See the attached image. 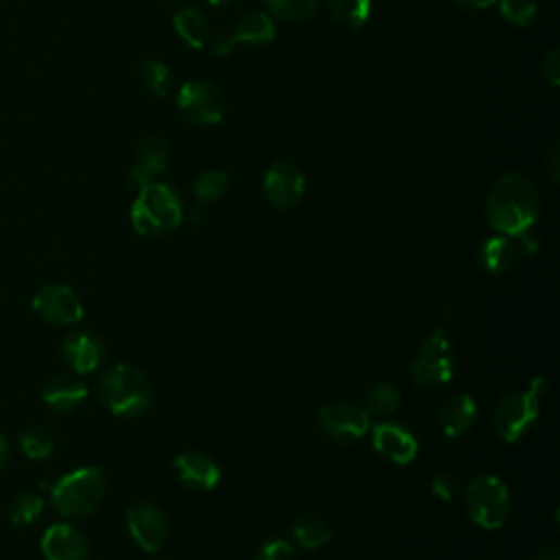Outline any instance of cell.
<instances>
[{
    "mask_svg": "<svg viewBox=\"0 0 560 560\" xmlns=\"http://www.w3.org/2000/svg\"><path fill=\"white\" fill-rule=\"evenodd\" d=\"M540 211L538 189L521 174H506L493 187L486 215L497 234L519 237L530 232Z\"/></svg>",
    "mask_w": 560,
    "mask_h": 560,
    "instance_id": "obj_1",
    "label": "cell"
},
{
    "mask_svg": "<svg viewBox=\"0 0 560 560\" xmlns=\"http://www.w3.org/2000/svg\"><path fill=\"white\" fill-rule=\"evenodd\" d=\"M97 396L114 416L136 418L154 405V387L143 370L127 364H116L97 381Z\"/></svg>",
    "mask_w": 560,
    "mask_h": 560,
    "instance_id": "obj_2",
    "label": "cell"
},
{
    "mask_svg": "<svg viewBox=\"0 0 560 560\" xmlns=\"http://www.w3.org/2000/svg\"><path fill=\"white\" fill-rule=\"evenodd\" d=\"M182 200L167 184L152 182L138 191L131 204V226L143 237H165L182 224Z\"/></svg>",
    "mask_w": 560,
    "mask_h": 560,
    "instance_id": "obj_3",
    "label": "cell"
},
{
    "mask_svg": "<svg viewBox=\"0 0 560 560\" xmlns=\"http://www.w3.org/2000/svg\"><path fill=\"white\" fill-rule=\"evenodd\" d=\"M105 497V475L94 467L66 473L51 488V499L62 517L79 519L92 514Z\"/></svg>",
    "mask_w": 560,
    "mask_h": 560,
    "instance_id": "obj_4",
    "label": "cell"
},
{
    "mask_svg": "<svg viewBox=\"0 0 560 560\" xmlns=\"http://www.w3.org/2000/svg\"><path fill=\"white\" fill-rule=\"evenodd\" d=\"M545 392L547 381L538 377L525 392H510L497 403L493 413V428L501 441L517 443L532 430Z\"/></svg>",
    "mask_w": 560,
    "mask_h": 560,
    "instance_id": "obj_5",
    "label": "cell"
},
{
    "mask_svg": "<svg viewBox=\"0 0 560 560\" xmlns=\"http://www.w3.org/2000/svg\"><path fill=\"white\" fill-rule=\"evenodd\" d=\"M467 512L484 530H499L510 519V491L495 475H478L464 488Z\"/></svg>",
    "mask_w": 560,
    "mask_h": 560,
    "instance_id": "obj_6",
    "label": "cell"
},
{
    "mask_svg": "<svg viewBox=\"0 0 560 560\" xmlns=\"http://www.w3.org/2000/svg\"><path fill=\"white\" fill-rule=\"evenodd\" d=\"M456 374V357L449 342V335L443 329H436L420 346L413 366L411 381L420 390H436L447 385Z\"/></svg>",
    "mask_w": 560,
    "mask_h": 560,
    "instance_id": "obj_7",
    "label": "cell"
},
{
    "mask_svg": "<svg viewBox=\"0 0 560 560\" xmlns=\"http://www.w3.org/2000/svg\"><path fill=\"white\" fill-rule=\"evenodd\" d=\"M176 105L180 116L198 127L217 125L224 120L228 112V101L224 90L217 84L206 79L182 84L176 97Z\"/></svg>",
    "mask_w": 560,
    "mask_h": 560,
    "instance_id": "obj_8",
    "label": "cell"
},
{
    "mask_svg": "<svg viewBox=\"0 0 560 560\" xmlns=\"http://www.w3.org/2000/svg\"><path fill=\"white\" fill-rule=\"evenodd\" d=\"M318 428L333 443L353 445L370 432L372 423L370 413L364 407L346 400H333L320 407Z\"/></svg>",
    "mask_w": 560,
    "mask_h": 560,
    "instance_id": "obj_9",
    "label": "cell"
},
{
    "mask_svg": "<svg viewBox=\"0 0 560 560\" xmlns=\"http://www.w3.org/2000/svg\"><path fill=\"white\" fill-rule=\"evenodd\" d=\"M34 311L49 324L71 327L84 320V303L79 294L62 283H51L34 296Z\"/></svg>",
    "mask_w": 560,
    "mask_h": 560,
    "instance_id": "obj_10",
    "label": "cell"
},
{
    "mask_svg": "<svg viewBox=\"0 0 560 560\" xmlns=\"http://www.w3.org/2000/svg\"><path fill=\"white\" fill-rule=\"evenodd\" d=\"M305 191H307L305 174L288 161L273 163L263 178V193L267 202L280 211H290L298 206L305 198Z\"/></svg>",
    "mask_w": 560,
    "mask_h": 560,
    "instance_id": "obj_11",
    "label": "cell"
},
{
    "mask_svg": "<svg viewBox=\"0 0 560 560\" xmlns=\"http://www.w3.org/2000/svg\"><path fill=\"white\" fill-rule=\"evenodd\" d=\"M127 527L140 549L156 553L165 547L169 536V521L154 504H133L127 508Z\"/></svg>",
    "mask_w": 560,
    "mask_h": 560,
    "instance_id": "obj_12",
    "label": "cell"
},
{
    "mask_svg": "<svg viewBox=\"0 0 560 560\" xmlns=\"http://www.w3.org/2000/svg\"><path fill=\"white\" fill-rule=\"evenodd\" d=\"M167 167H169L167 143L158 136H150L145 140H140L136 148V161H133V167L129 169L127 182L138 193L140 189L150 187L156 176L165 174Z\"/></svg>",
    "mask_w": 560,
    "mask_h": 560,
    "instance_id": "obj_13",
    "label": "cell"
},
{
    "mask_svg": "<svg viewBox=\"0 0 560 560\" xmlns=\"http://www.w3.org/2000/svg\"><path fill=\"white\" fill-rule=\"evenodd\" d=\"M372 432V447L379 456L394 464H409L418 456V441L416 436L400 423H379L370 428Z\"/></svg>",
    "mask_w": 560,
    "mask_h": 560,
    "instance_id": "obj_14",
    "label": "cell"
},
{
    "mask_svg": "<svg viewBox=\"0 0 560 560\" xmlns=\"http://www.w3.org/2000/svg\"><path fill=\"white\" fill-rule=\"evenodd\" d=\"M62 357L77 374L94 372L105 359V344L92 331H73L62 342Z\"/></svg>",
    "mask_w": 560,
    "mask_h": 560,
    "instance_id": "obj_15",
    "label": "cell"
},
{
    "mask_svg": "<svg viewBox=\"0 0 560 560\" xmlns=\"http://www.w3.org/2000/svg\"><path fill=\"white\" fill-rule=\"evenodd\" d=\"M42 553L47 560H88L90 540L79 527L55 523L42 536Z\"/></svg>",
    "mask_w": 560,
    "mask_h": 560,
    "instance_id": "obj_16",
    "label": "cell"
},
{
    "mask_svg": "<svg viewBox=\"0 0 560 560\" xmlns=\"http://www.w3.org/2000/svg\"><path fill=\"white\" fill-rule=\"evenodd\" d=\"M174 469H176L182 486L198 491V493H208V491L217 488V484L221 482L219 464L202 451H184V454L176 456Z\"/></svg>",
    "mask_w": 560,
    "mask_h": 560,
    "instance_id": "obj_17",
    "label": "cell"
},
{
    "mask_svg": "<svg viewBox=\"0 0 560 560\" xmlns=\"http://www.w3.org/2000/svg\"><path fill=\"white\" fill-rule=\"evenodd\" d=\"M478 418V403L469 394H454L438 411V423L447 438L464 436Z\"/></svg>",
    "mask_w": 560,
    "mask_h": 560,
    "instance_id": "obj_18",
    "label": "cell"
},
{
    "mask_svg": "<svg viewBox=\"0 0 560 560\" xmlns=\"http://www.w3.org/2000/svg\"><path fill=\"white\" fill-rule=\"evenodd\" d=\"M86 398H88V385L77 377L58 374L49 379L42 387V400L60 413L75 411Z\"/></svg>",
    "mask_w": 560,
    "mask_h": 560,
    "instance_id": "obj_19",
    "label": "cell"
},
{
    "mask_svg": "<svg viewBox=\"0 0 560 560\" xmlns=\"http://www.w3.org/2000/svg\"><path fill=\"white\" fill-rule=\"evenodd\" d=\"M273 36H276V27H273L271 18L263 12H250V14L241 16L237 21L232 34H228L232 47L245 44L250 49H263V47L271 44Z\"/></svg>",
    "mask_w": 560,
    "mask_h": 560,
    "instance_id": "obj_20",
    "label": "cell"
},
{
    "mask_svg": "<svg viewBox=\"0 0 560 560\" xmlns=\"http://www.w3.org/2000/svg\"><path fill=\"white\" fill-rule=\"evenodd\" d=\"M519 258V250L512 237L497 234L488 239L480 250V263L488 273H506Z\"/></svg>",
    "mask_w": 560,
    "mask_h": 560,
    "instance_id": "obj_21",
    "label": "cell"
},
{
    "mask_svg": "<svg viewBox=\"0 0 560 560\" xmlns=\"http://www.w3.org/2000/svg\"><path fill=\"white\" fill-rule=\"evenodd\" d=\"M174 27L180 40L191 49H204L211 42V23L206 16L193 8H184L174 16Z\"/></svg>",
    "mask_w": 560,
    "mask_h": 560,
    "instance_id": "obj_22",
    "label": "cell"
},
{
    "mask_svg": "<svg viewBox=\"0 0 560 560\" xmlns=\"http://www.w3.org/2000/svg\"><path fill=\"white\" fill-rule=\"evenodd\" d=\"M292 534L298 540V545L305 547V549H320L327 543H331V538H333L331 525L324 519L311 517V514L301 517L298 521H294Z\"/></svg>",
    "mask_w": 560,
    "mask_h": 560,
    "instance_id": "obj_23",
    "label": "cell"
},
{
    "mask_svg": "<svg viewBox=\"0 0 560 560\" xmlns=\"http://www.w3.org/2000/svg\"><path fill=\"white\" fill-rule=\"evenodd\" d=\"M327 8L331 16L348 29L364 27L372 14L370 0H327Z\"/></svg>",
    "mask_w": 560,
    "mask_h": 560,
    "instance_id": "obj_24",
    "label": "cell"
},
{
    "mask_svg": "<svg viewBox=\"0 0 560 560\" xmlns=\"http://www.w3.org/2000/svg\"><path fill=\"white\" fill-rule=\"evenodd\" d=\"M400 407V392L394 383H374L366 394V411L370 416H392Z\"/></svg>",
    "mask_w": 560,
    "mask_h": 560,
    "instance_id": "obj_25",
    "label": "cell"
},
{
    "mask_svg": "<svg viewBox=\"0 0 560 560\" xmlns=\"http://www.w3.org/2000/svg\"><path fill=\"white\" fill-rule=\"evenodd\" d=\"M138 81L148 92L156 97H167L171 88V71L165 62L148 60L138 66Z\"/></svg>",
    "mask_w": 560,
    "mask_h": 560,
    "instance_id": "obj_26",
    "label": "cell"
},
{
    "mask_svg": "<svg viewBox=\"0 0 560 560\" xmlns=\"http://www.w3.org/2000/svg\"><path fill=\"white\" fill-rule=\"evenodd\" d=\"M44 510V499L36 493H21L18 497H14V501L10 504V521L18 527H29L34 525L40 514Z\"/></svg>",
    "mask_w": 560,
    "mask_h": 560,
    "instance_id": "obj_27",
    "label": "cell"
},
{
    "mask_svg": "<svg viewBox=\"0 0 560 560\" xmlns=\"http://www.w3.org/2000/svg\"><path fill=\"white\" fill-rule=\"evenodd\" d=\"M230 189V176L221 169H211L204 171L195 182H193V195L200 204H211L219 200L226 191Z\"/></svg>",
    "mask_w": 560,
    "mask_h": 560,
    "instance_id": "obj_28",
    "label": "cell"
},
{
    "mask_svg": "<svg viewBox=\"0 0 560 560\" xmlns=\"http://www.w3.org/2000/svg\"><path fill=\"white\" fill-rule=\"evenodd\" d=\"M23 454L31 460H47L55 449V438L44 428H27L18 436Z\"/></svg>",
    "mask_w": 560,
    "mask_h": 560,
    "instance_id": "obj_29",
    "label": "cell"
},
{
    "mask_svg": "<svg viewBox=\"0 0 560 560\" xmlns=\"http://www.w3.org/2000/svg\"><path fill=\"white\" fill-rule=\"evenodd\" d=\"M318 3L320 0H265L267 10L288 23L307 21L318 10Z\"/></svg>",
    "mask_w": 560,
    "mask_h": 560,
    "instance_id": "obj_30",
    "label": "cell"
},
{
    "mask_svg": "<svg viewBox=\"0 0 560 560\" xmlns=\"http://www.w3.org/2000/svg\"><path fill=\"white\" fill-rule=\"evenodd\" d=\"M499 12L510 27L525 29L534 23L538 8L534 0H499Z\"/></svg>",
    "mask_w": 560,
    "mask_h": 560,
    "instance_id": "obj_31",
    "label": "cell"
},
{
    "mask_svg": "<svg viewBox=\"0 0 560 560\" xmlns=\"http://www.w3.org/2000/svg\"><path fill=\"white\" fill-rule=\"evenodd\" d=\"M254 560H296V551H294L292 543H288L283 538H273L256 551Z\"/></svg>",
    "mask_w": 560,
    "mask_h": 560,
    "instance_id": "obj_32",
    "label": "cell"
},
{
    "mask_svg": "<svg viewBox=\"0 0 560 560\" xmlns=\"http://www.w3.org/2000/svg\"><path fill=\"white\" fill-rule=\"evenodd\" d=\"M460 493V480L454 473H441L432 480V495L441 501H454Z\"/></svg>",
    "mask_w": 560,
    "mask_h": 560,
    "instance_id": "obj_33",
    "label": "cell"
},
{
    "mask_svg": "<svg viewBox=\"0 0 560 560\" xmlns=\"http://www.w3.org/2000/svg\"><path fill=\"white\" fill-rule=\"evenodd\" d=\"M543 75L551 86L560 84V53L558 49H551L545 58H543Z\"/></svg>",
    "mask_w": 560,
    "mask_h": 560,
    "instance_id": "obj_34",
    "label": "cell"
},
{
    "mask_svg": "<svg viewBox=\"0 0 560 560\" xmlns=\"http://www.w3.org/2000/svg\"><path fill=\"white\" fill-rule=\"evenodd\" d=\"M545 171H547V178L551 182H558V174H560V145L558 143H551V148L547 152Z\"/></svg>",
    "mask_w": 560,
    "mask_h": 560,
    "instance_id": "obj_35",
    "label": "cell"
},
{
    "mask_svg": "<svg viewBox=\"0 0 560 560\" xmlns=\"http://www.w3.org/2000/svg\"><path fill=\"white\" fill-rule=\"evenodd\" d=\"M213 51H215V55H219V58L230 55V53L234 51V47H232L228 34H221V36H217V38L213 40Z\"/></svg>",
    "mask_w": 560,
    "mask_h": 560,
    "instance_id": "obj_36",
    "label": "cell"
},
{
    "mask_svg": "<svg viewBox=\"0 0 560 560\" xmlns=\"http://www.w3.org/2000/svg\"><path fill=\"white\" fill-rule=\"evenodd\" d=\"M454 3L464 10H488L497 0H454Z\"/></svg>",
    "mask_w": 560,
    "mask_h": 560,
    "instance_id": "obj_37",
    "label": "cell"
},
{
    "mask_svg": "<svg viewBox=\"0 0 560 560\" xmlns=\"http://www.w3.org/2000/svg\"><path fill=\"white\" fill-rule=\"evenodd\" d=\"M8 458H10V443H8L5 434H0V473H3V469L8 464Z\"/></svg>",
    "mask_w": 560,
    "mask_h": 560,
    "instance_id": "obj_38",
    "label": "cell"
},
{
    "mask_svg": "<svg viewBox=\"0 0 560 560\" xmlns=\"http://www.w3.org/2000/svg\"><path fill=\"white\" fill-rule=\"evenodd\" d=\"M532 560H560V553L556 547H547V549H540Z\"/></svg>",
    "mask_w": 560,
    "mask_h": 560,
    "instance_id": "obj_39",
    "label": "cell"
},
{
    "mask_svg": "<svg viewBox=\"0 0 560 560\" xmlns=\"http://www.w3.org/2000/svg\"><path fill=\"white\" fill-rule=\"evenodd\" d=\"M230 3H234V0H208V5H213V8H224Z\"/></svg>",
    "mask_w": 560,
    "mask_h": 560,
    "instance_id": "obj_40",
    "label": "cell"
}]
</instances>
